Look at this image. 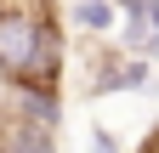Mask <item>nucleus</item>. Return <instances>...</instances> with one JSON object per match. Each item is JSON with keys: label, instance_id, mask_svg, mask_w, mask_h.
<instances>
[{"label": "nucleus", "instance_id": "obj_2", "mask_svg": "<svg viewBox=\"0 0 159 153\" xmlns=\"http://www.w3.org/2000/svg\"><path fill=\"white\" fill-rule=\"evenodd\" d=\"M74 23L85 28V34H108L119 23V6H114V0H80V6H74Z\"/></svg>", "mask_w": 159, "mask_h": 153}, {"label": "nucleus", "instance_id": "obj_3", "mask_svg": "<svg viewBox=\"0 0 159 153\" xmlns=\"http://www.w3.org/2000/svg\"><path fill=\"white\" fill-rule=\"evenodd\" d=\"M97 153H119V142L108 136V130H97Z\"/></svg>", "mask_w": 159, "mask_h": 153}, {"label": "nucleus", "instance_id": "obj_1", "mask_svg": "<svg viewBox=\"0 0 159 153\" xmlns=\"http://www.w3.org/2000/svg\"><path fill=\"white\" fill-rule=\"evenodd\" d=\"M0 80L11 97H63V17L57 0H0Z\"/></svg>", "mask_w": 159, "mask_h": 153}, {"label": "nucleus", "instance_id": "obj_4", "mask_svg": "<svg viewBox=\"0 0 159 153\" xmlns=\"http://www.w3.org/2000/svg\"><path fill=\"white\" fill-rule=\"evenodd\" d=\"M114 6H131V0H114Z\"/></svg>", "mask_w": 159, "mask_h": 153}]
</instances>
